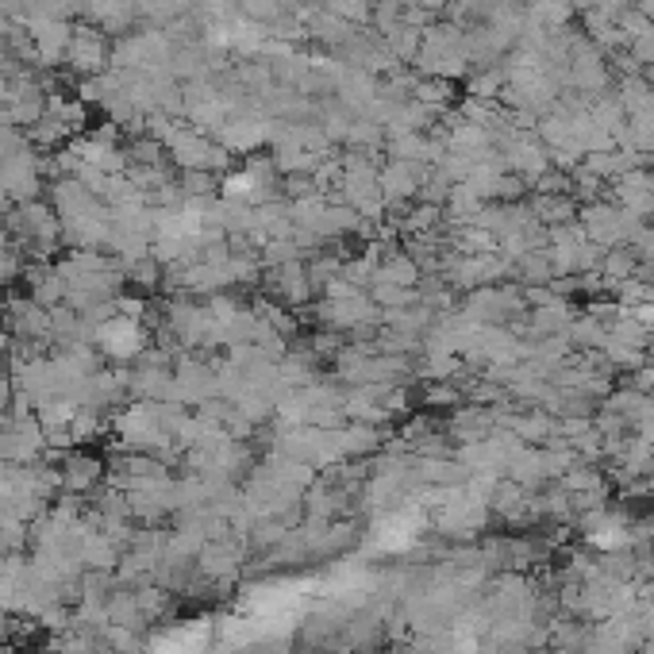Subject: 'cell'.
Masks as SVG:
<instances>
[{
	"label": "cell",
	"mask_w": 654,
	"mask_h": 654,
	"mask_svg": "<svg viewBox=\"0 0 654 654\" xmlns=\"http://www.w3.org/2000/svg\"><path fill=\"white\" fill-rule=\"evenodd\" d=\"M97 339H101V347L108 354H116V358H131V354L143 347V327L139 320H108L104 327H97Z\"/></svg>",
	"instance_id": "obj_1"
},
{
	"label": "cell",
	"mask_w": 654,
	"mask_h": 654,
	"mask_svg": "<svg viewBox=\"0 0 654 654\" xmlns=\"http://www.w3.org/2000/svg\"><path fill=\"white\" fill-rule=\"evenodd\" d=\"M101 470V458H93V454H66L58 466L66 489H89L93 481H101Z\"/></svg>",
	"instance_id": "obj_2"
},
{
	"label": "cell",
	"mask_w": 654,
	"mask_h": 654,
	"mask_svg": "<svg viewBox=\"0 0 654 654\" xmlns=\"http://www.w3.org/2000/svg\"><path fill=\"white\" fill-rule=\"evenodd\" d=\"M8 401H12V381H8V374L0 370V408H4Z\"/></svg>",
	"instance_id": "obj_3"
}]
</instances>
